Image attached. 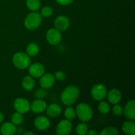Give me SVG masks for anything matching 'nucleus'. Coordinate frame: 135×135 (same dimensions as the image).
<instances>
[{"label": "nucleus", "mask_w": 135, "mask_h": 135, "mask_svg": "<svg viewBox=\"0 0 135 135\" xmlns=\"http://www.w3.org/2000/svg\"><path fill=\"white\" fill-rule=\"evenodd\" d=\"M79 94L80 91L76 86L71 85L66 87L61 95L62 102L69 106L73 105L79 98Z\"/></svg>", "instance_id": "obj_1"}, {"label": "nucleus", "mask_w": 135, "mask_h": 135, "mask_svg": "<svg viewBox=\"0 0 135 135\" xmlns=\"http://www.w3.org/2000/svg\"><path fill=\"white\" fill-rule=\"evenodd\" d=\"M76 114L83 122H87L92 119L93 111L91 107L86 103H80L76 106Z\"/></svg>", "instance_id": "obj_2"}, {"label": "nucleus", "mask_w": 135, "mask_h": 135, "mask_svg": "<svg viewBox=\"0 0 135 135\" xmlns=\"http://www.w3.org/2000/svg\"><path fill=\"white\" fill-rule=\"evenodd\" d=\"M42 21V17L40 13L33 11L28 15L25 19V26L28 30H36L41 25Z\"/></svg>", "instance_id": "obj_3"}, {"label": "nucleus", "mask_w": 135, "mask_h": 135, "mask_svg": "<svg viewBox=\"0 0 135 135\" xmlns=\"http://www.w3.org/2000/svg\"><path fill=\"white\" fill-rule=\"evenodd\" d=\"M13 63L17 68L25 69L30 66L31 59L27 54L18 52L15 54L13 57Z\"/></svg>", "instance_id": "obj_4"}, {"label": "nucleus", "mask_w": 135, "mask_h": 135, "mask_svg": "<svg viewBox=\"0 0 135 135\" xmlns=\"http://www.w3.org/2000/svg\"><path fill=\"white\" fill-rule=\"evenodd\" d=\"M108 94L107 88L104 84H97L91 89V96L97 101H102L105 98Z\"/></svg>", "instance_id": "obj_5"}, {"label": "nucleus", "mask_w": 135, "mask_h": 135, "mask_svg": "<svg viewBox=\"0 0 135 135\" xmlns=\"http://www.w3.org/2000/svg\"><path fill=\"white\" fill-rule=\"evenodd\" d=\"M46 39L51 45H57L61 40V34L57 28H50L46 34Z\"/></svg>", "instance_id": "obj_6"}, {"label": "nucleus", "mask_w": 135, "mask_h": 135, "mask_svg": "<svg viewBox=\"0 0 135 135\" xmlns=\"http://www.w3.org/2000/svg\"><path fill=\"white\" fill-rule=\"evenodd\" d=\"M14 108L17 112L25 113L30 109V105L27 100L22 98H17L14 102Z\"/></svg>", "instance_id": "obj_7"}, {"label": "nucleus", "mask_w": 135, "mask_h": 135, "mask_svg": "<svg viewBox=\"0 0 135 135\" xmlns=\"http://www.w3.org/2000/svg\"><path fill=\"white\" fill-rule=\"evenodd\" d=\"M72 124L68 119L61 121L56 128V133L59 135H68L72 131Z\"/></svg>", "instance_id": "obj_8"}, {"label": "nucleus", "mask_w": 135, "mask_h": 135, "mask_svg": "<svg viewBox=\"0 0 135 135\" xmlns=\"http://www.w3.org/2000/svg\"><path fill=\"white\" fill-rule=\"evenodd\" d=\"M40 85L42 88L48 89L51 88L55 83V76L53 74L47 73L40 76Z\"/></svg>", "instance_id": "obj_9"}, {"label": "nucleus", "mask_w": 135, "mask_h": 135, "mask_svg": "<svg viewBox=\"0 0 135 135\" xmlns=\"http://www.w3.org/2000/svg\"><path fill=\"white\" fill-rule=\"evenodd\" d=\"M45 68L42 64L40 63H35L29 66L28 73L32 77L39 78L44 74Z\"/></svg>", "instance_id": "obj_10"}, {"label": "nucleus", "mask_w": 135, "mask_h": 135, "mask_svg": "<svg viewBox=\"0 0 135 135\" xmlns=\"http://www.w3.org/2000/svg\"><path fill=\"white\" fill-rule=\"evenodd\" d=\"M55 28L59 31H65L69 28L70 25V21L69 18L65 16H59L57 17L54 22Z\"/></svg>", "instance_id": "obj_11"}, {"label": "nucleus", "mask_w": 135, "mask_h": 135, "mask_svg": "<svg viewBox=\"0 0 135 135\" xmlns=\"http://www.w3.org/2000/svg\"><path fill=\"white\" fill-rule=\"evenodd\" d=\"M34 127L38 130L45 131L48 129L50 125V121L44 116H40L35 119L34 121Z\"/></svg>", "instance_id": "obj_12"}, {"label": "nucleus", "mask_w": 135, "mask_h": 135, "mask_svg": "<svg viewBox=\"0 0 135 135\" xmlns=\"http://www.w3.org/2000/svg\"><path fill=\"white\" fill-rule=\"evenodd\" d=\"M47 108L46 102L42 99H37L32 102L30 109L34 113H42Z\"/></svg>", "instance_id": "obj_13"}, {"label": "nucleus", "mask_w": 135, "mask_h": 135, "mask_svg": "<svg viewBox=\"0 0 135 135\" xmlns=\"http://www.w3.org/2000/svg\"><path fill=\"white\" fill-rule=\"evenodd\" d=\"M123 113L128 119L134 121L135 119V102L134 100H131L127 104Z\"/></svg>", "instance_id": "obj_14"}, {"label": "nucleus", "mask_w": 135, "mask_h": 135, "mask_svg": "<svg viewBox=\"0 0 135 135\" xmlns=\"http://www.w3.org/2000/svg\"><path fill=\"white\" fill-rule=\"evenodd\" d=\"M108 99L109 103L112 104H117L121 101V93L119 90L112 89L107 94Z\"/></svg>", "instance_id": "obj_15"}, {"label": "nucleus", "mask_w": 135, "mask_h": 135, "mask_svg": "<svg viewBox=\"0 0 135 135\" xmlns=\"http://www.w3.org/2000/svg\"><path fill=\"white\" fill-rule=\"evenodd\" d=\"M46 113L50 117H56L60 115L62 109L60 105L56 104H53L46 108Z\"/></svg>", "instance_id": "obj_16"}, {"label": "nucleus", "mask_w": 135, "mask_h": 135, "mask_svg": "<svg viewBox=\"0 0 135 135\" xmlns=\"http://www.w3.org/2000/svg\"><path fill=\"white\" fill-rule=\"evenodd\" d=\"M0 132L3 135H13L16 132V127L13 123H5L1 125Z\"/></svg>", "instance_id": "obj_17"}, {"label": "nucleus", "mask_w": 135, "mask_h": 135, "mask_svg": "<svg viewBox=\"0 0 135 135\" xmlns=\"http://www.w3.org/2000/svg\"><path fill=\"white\" fill-rule=\"evenodd\" d=\"M122 130L125 134L134 135L135 134V123L132 121H127L123 124Z\"/></svg>", "instance_id": "obj_18"}, {"label": "nucleus", "mask_w": 135, "mask_h": 135, "mask_svg": "<svg viewBox=\"0 0 135 135\" xmlns=\"http://www.w3.org/2000/svg\"><path fill=\"white\" fill-rule=\"evenodd\" d=\"M22 86L26 90H32L35 86V81L34 79L30 76H26L22 80Z\"/></svg>", "instance_id": "obj_19"}, {"label": "nucleus", "mask_w": 135, "mask_h": 135, "mask_svg": "<svg viewBox=\"0 0 135 135\" xmlns=\"http://www.w3.org/2000/svg\"><path fill=\"white\" fill-rule=\"evenodd\" d=\"M39 52V47L35 43H30L26 47V53L29 56L34 57Z\"/></svg>", "instance_id": "obj_20"}, {"label": "nucleus", "mask_w": 135, "mask_h": 135, "mask_svg": "<svg viewBox=\"0 0 135 135\" xmlns=\"http://www.w3.org/2000/svg\"><path fill=\"white\" fill-rule=\"evenodd\" d=\"M26 6L32 11H36L40 9L41 3L40 0H26Z\"/></svg>", "instance_id": "obj_21"}, {"label": "nucleus", "mask_w": 135, "mask_h": 135, "mask_svg": "<svg viewBox=\"0 0 135 135\" xmlns=\"http://www.w3.org/2000/svg\"><path fill=\"white\" fill-rule=\"evenodd\" d=\"M24 117L22 113L19 112L14 113L11 116V121L15 125H20L23 123Z\"/></svg>", "instance_id": "obj_22"}, {"label": "nucleus", "mask_w": 135, "mask_h": 135, "mask_svg": "<svg viewBox=\"0 0 135 135\" xmlns=\"http://www.w3.org/2000/svg\"><path fill=\"white\" fill-rule=\"evenodd\" d=\"M64 115L67 119L71 121V120L75 119L76 117V111L73 109V108H67V109L65 110Z\"/></svg>", "instance_id": "obj_23"}, {"label": "nucleus", "mask_w": 135, "mask_h": 135, "mask_svg": "<svg viewBox=\"0 0 135 135\" xmlns=\"http://www.w3.org/2000/svg\"><path fill=\"white\" fill-rule=\"evenodd\" d=\"M75 131L79 135L86 134L87 132L88 131V127L85 123H80L77 125L76 127Z\"/></svg>", "instance_id": "obj_24"}, {"label": "nucleus", "mask_w": 135, "mask_h": 135, "mask_svg": "<svg viewBox=\"0 0 135 135\" xmlns=\"http://www.w3.org/2000/svg\"><path fill=\"white\" fill-rule=\"evenodd\" d=\"M98 110L102 114H106L110 111V106L106 102H101L98 105Z\"/></svg>", "instance_id": "obj_25"}, {"label": "nucleus", "mask_w": 135, "mask_h": 135, "mask_svg": "<svg viewBox=\"0 0 135 135\" xmlns=\"http://www.w3.org/2000/svg\"><path fill=\"white\" fill-rule=\"evenodd\" d=\"M101 135H118L119 132L117 130V129L115 127H107L104 129V130L102 131L100 133Z\"/></svg>", "instance_id": "obj_26"}, {"label": "nucleus", "mask_w": 135, "mask_h": 135, "mask_svg": "<svg viewBox=\"0 0 135 135\" xmlns=\"http://www.w3.org/2000/svg\"><path fill=\"white\" fill-rule=\"evenodd\" d=\"M53 9L50 6H46L42 9L41 15L44 17H50L53 14Z\"/></svg>", "instance_id": "obj_27"}, {"label": "nucleus", "mask_w": 135, "mask_h": 135, "mask_svg": "<svg viewBox=\"0 0 135 135\" xmlns=\"http://www.w3.org/2000/svg\"><path fill=\"white\" fill-rule=\"evenodd\" d=\"M114 106L113 108V113L114 115L117 116H121L122 115L123 113V108L121 105H118V104H114Z\"/></svg>", "instance_id": "obj_28"}, {"label": "nucleus", "mask_w": 135, "mask_h": 135, "mask_svg": "<svg viewBox=\"0 0 135 135\" xmlns=\"http://www.w3.org/2000/svg\"><path fill=\"white\" fill-rule=\"evenodd\" d=\"M46 92L43 89H38L35 92V94H34V96L38 99L43 98L46 96Z\"/></svg>", "instance_id": "obj_29"}, {"label": "nucleus", "mask_w": 135, "mask_h": 135, "mask_svg": "<svg viewBox=\"0 0 135 135\" xmlns=\"http://www.w3.org/2000/svg\"><path fill=\"white\" fill-rule=\"evenodd\" d=\"M54 76H55V79H57L58 80L62 81V80L65 79V74L63 71H57V72L55 73Z\"/></svg>", "instance_id": "obj_30"}, {"label": "nucleus", "mask_w": 135, "mask_h": 135, "mask_svg": "<svg viewBox=\"0 0 135 135\" xmlns=\"http://www.w3.org/2000/svg\"><path fill=\"white\" fill-rule=\"evenodd\" d=\"M73 0H56L57 2L61 5H67L73 2Z\"/></svg>", "instance_id": "obj_31"}, {"label": "nucleus", "mask_w": 135, "mask_h": 135, "mask_svg": "<svg viewBox=\"0 0 135 135\" xmlns=\"http://www.w3.org/2000/svg\"><path fill=\"white\" fill-rule=\"evenodd\" d=\"M86 134L88 135H98V132H96V131H94V130H91V131H90L87 132Z\"/></svg>", "instance_id": "obj_32"}, {"label": "nucleus", "mask_w": 135, "mask_h": 135, "mask_svg": "<svg viewBox=\"0 0 135 135\" xmlns=\"http://www.w3.org/2000/svg\"><path fill=\"white\" fill-rule=\"evenodd\" d=\"M3 119H4L3 115L2 113H1V112H0V123H2V121H3Z\"/></svg>", "instance_id": "obj_33"}, {"label": "nucleus", "mask_w": 135, "mask_h": 135, "mask_svg": "<svg viewBox=\"0 0 135 135\" xmlns=\"http://www.w3.org/2000/svg\"><path fill=\"white\" fill-rule=\"evenodd\" d=\"M25 135H27V134H32V135H33V134H34V133H32V132H27V133H25Z\"/></svg>", "instance_id": "obj_34"}]
</instances>
